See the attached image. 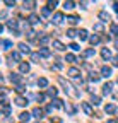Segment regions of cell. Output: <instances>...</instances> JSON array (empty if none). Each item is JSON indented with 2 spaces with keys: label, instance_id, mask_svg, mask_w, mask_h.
Masks as SVG:
<instances>
[{
  "label": "cell",
  "instance_id": "f546056e",
  "mask_svg": "<svg viewBox=\"0 0 118 123\" xmlns=\"http://www.w3.org/2000/svg\"><path fill=\"white\" fill-rule=\"evenodd\" d=\"M56 92H58V91H56L55 87H50V89H48V94H50V96H56Z\"/></svg>",
  "mask_w": 118,
  "mask_h": 123
},
{
  "label": "cell",
  "instance_id": "4dcf8cb0",
  "mask_svg": "<svg viewBox=\"0 0 118 123\" xmlns=\"http://www.w3.org/2000/svg\"><path fill=\"white\" fill-rule=\"evenodd\" d=\"M34 7V2H24V9H33Z\"/></svg>",
  "mask_w": 118,
  "mask_h": 123
},
{
  "label": "cell",
  "instance_id": "bcb514c9",
  "mask_svg": "<svg viewBox=\"0 0 118 123\" xmlns=\"http://www.w3.org/2000/svg\"><path fill=\"white\" fill-rule=\"evenodd\" d=\"M108 123H116V121H115V120H110V121H108Z\"/></svg>",
  "mask_w": 118,
  "mask_h": 123
},
{
  "label": "cell",
  "instance_id": "4316f807",
  "mask_svg": "<svg viewBox=\"0 0 118 123\" xmlns=\"http://www.w3.org/2000/svg\"><path fill=\"white\" fill-rule=\"evenodd\" d=\"M48 41H50V36H41V38H39V43H41V44H45V43H48Z\"/></svg>",
  "mask_w": 118,
  "mask_h": 123
},
{
  "label": "cell",
  "instance_id": "484cf974",
  "mask_svg": "<svg viewBox=\"0 0 118 123\" xmlns=\"http://www.w3.org/2000/svg\"><path fill=\"white\" fill-rule=\"evenodd\" d=\"M10 29H16L17 27V21H9V24H7Z\"/></svg>",
  "mask_w": 118,
  "mask_h": 123
},
{
  "label": "cell",
  "instance_id": "d590c367",
  "mask_svg": "<svg viewBox=\"0 0 118 123\" xmlns=\"http://www.w3.org/2000/svg\"><path fill=\"white\" fill-rule=\"evenodd\" d=\"M14 4H16L14 0H5V5H9V7H14Z\"/></svg>",
  "mask_w": 118,
  "mask_h": 123
},
{
  "label": "cell",
  "instance_id": "52a82bcc",
  "mask_svg": "<svg viewBox=\"0 0 118 123\" xmlns=\"http://www.w3.org/2000/svg\"><path fill=\"white\" fill-rule=\"evenodd\" d=\"M53 46H55V50H58V51H63V50H65V46H63L60 41H53Z\"/></svg>",
  "mask_w": 118,
  "mask_h": 123
},
{
  "label": "cell",
  "instance_id": "4fadbf2b",
  "mask_svg": "<svg viewBox=\"0 0 118 123\" xmlns=\"http://www.w3.org/2000/svg\"><path fill=\"white\" fill-rule=\"evenodd\" d=\"M19 68H21V72H22V74H26V72H29V63H21V65H19Z\"/></svg>",
  "mask_w": 118,
  "mask_h": 123
},
{
  "label": "cell",
  "instance_id": "ffe728a7",
  "mask_svg": "<svg viewBox=\"0 0 118 123\" xmlns=\"http://www.w3.org/2000/svg\"><path fill=\"white\" fill-rule=\"evenodd\" d=\"M39 55H41V56H50V50L41 48V50H39Z\"/></svg>",
  "mask_w": 118,
  "mask_h": 123
},
{
  "label": "cell",
  "instance_id": "ab89813d",
  "mask_svg": "<svg viewBox=\"0 0 118 123\" xmlns=\"http://www.w3.org/2000/svg\"><path fill=\"white\" fill-rule=\"evenodd\" d=\"M48 5H50V9H55L56 7V2H48Z\"/></svg>",
  "mask_w": 118,
  "mask_h": 123
},
{
  "label": "cell",
  "instance_id": "3957f363",
  "mask_svg": "<svg viewBox=\"0 0 118 123\" xmlns=\"http://www.w3.org/2000/svg\"><path fill=\"white\" fill-rule=\"evenodd\" d=\"M68 75L72 77V79H77V77L81 75V72H79L77 68H70V70H68Z\"/></svg>",
  "mask_w": 118,
  "mask_h": 123
},
{
  "label": "cell",
  "instance_id": "7c38bea8",
  "mask_svg": "<svg viewBox=\"0 0 118 123\" xmlns=\"http://www.w3.org/2000/svg\"><path fill=\"white\" fill-rule=\"evenodd\" d=\"M77 36H79V38H81L82 41H84V39H87V31H86V29L79 31V33H77Z\"/></svg>",
  "mask_w": 118,
  "mask_h": 123
},
{
  "label": "cell",
  "instance_id": "60d3db41",
  "mask_svg": "<svg viewBox=\"0 0 118 123\" xmlns=\"http://www.w3.org/2000/svg\"><path fill=\"white\" fill-rule=\"evenodd\" d=\"M94 29H96V31H103V26H101V24H96Z\"/></svg>",
  "mask_w": 118,
  "mask_h": 123
},
{
  "label": "cell",
  "instance_id": "8d00e7d4",
  "mask_svg": "<svg viewBox=\"0 0 118 123\" xmlns=\"http://www.w3.org/2000/svg\"><path fill=\"white\" fill-rule=\"evenodd\" d=\"M53 103H55V106H56V108H62V101H60V99H55Z\"/></svg>",
  "mask_w": 118,
  "mask_h": 123
},
{
  "label": "cell",
  "instance_id": "d6986e66",
  "mask_svg": "<svg viewBox=\"0 0 118 123\" xmlns=\"http://www.w3.org/2000/svg\"><path fill=\"white\" fill-rule=\"evenodd\" d=\"M21 120L22 121H29V120H31V115H29V113H21Z\"/></svg>",
  "mask_w": 118,
  "mask_h": 123
},
{
  "label": "cell",
  "instance_id": "5bb4252c",
  "mask_svg": "<svg viewBox=\"0 0 118 123\" xmlns=\"http://www.w3.org/2000/svg\"><path fill=\"white\" fill-rule=\"evenodd\" d=\"M10 60H16V62H21V55H19L17 51H14V53H10Z\"/></svg>",
  "mask_w": 118,
  "mask_h": 123
},
{
  "label": "cell",
  "instance_id": "9c48e42d",
  "mask_svg": "<svg viewBox=\"0 0 118 123\" xmlns=\"http://www.w3.org/2000/svg\"><path fill=\"white\" fill-rule=\"evenodd\" d=\"M33 116L34 118H43V111L39 110V108H34V110H33Z\"/></svg>",
  "mask_w": 118,
  "mask_h": 123
},
{
  "label": "cell",
  "instance_id": "7bdbcfd3",
  "mask_svg": "<svg viewBox=\"0 0 118 123\" xmlns=\"http://www.w3.org/2000/svg\"><path fill=\"white\" fill-rule=\"evenodd\" d=\"M115 10H116V12H118V2H116V4H115Z\"/></svg>",
  "mask_w": 118,
  "mask_h": 123
},
{
  "label": "cell",
  "instance_id": "d6a6232c",
  "mask_svg": "<svg viewBox=\"0 0 118 123\" xmlns=\"http://www.w3.org/2000/svg\"><path fill=\"white\" fill-rule=\"evenodd\" d=\"M89 41H91L93 44H98V43H99V38H98V36H93V38H89Z\"/></svg>",
  "mask_w": 118,
  "mask_h": 123
},
{
  "label": "cell",
  "instance_id": "8992f818",
  "mask_svg": "<svg viewBox=\"0 0 118 123\" xmlns=\"http://www.w3.org/2000/svg\"><path fill=\"white\" fill-rule=\"evenodd\" d=\"M101 74H103V77H110L111 75V68L110 67H103L101 68Z\"/></svg>",
  "mask_w": 118,
  "mask_h": 123
},
{
  "label": "cell",
  "instance_id": "e0dca14e",
  "mask_svg": "<svg viewBox=\"0 0 118 123\" xmlns=\"http://www.w3.org/2000/svg\"><path fill=\"white\" fill-rule=\"evenodd\" d=\"M29 22H31V24H38V22H39V17H38V15H34V14H33L31 17H29Z\"/></svg>",
  "mask_w": 118,
  "mask_h": 123
},
{
  "label": "cell",
  "instance_id": "603a6c76",
  "mask_svg": "<svg viewBox=\"0 0 118 123\" xmlns=\"http://www.w3.org/2000/svg\"><path fill=\"white\" fill-rule=\"evenodd\" d=\"M16 103H17V106H24V104H27V101H26V99H22V98H17V99H16Z\"/></svg>",
  "mask_w": 118,
  "mask_h": 123
},
{
  "label": "cell",
  "instance_id": "f6af8a7d",
  "mask_svg": "<svg viewBox=\"0 0 118 123\" xmlns=\"http://www.w3.org/2000/svg\"><path fill=\"white\" fill-rule=\"evenodd\" d=\"M2 80H4V77H2V74H0V82H2Z\"/></svg>",
  "mask_w": 118,
  "mask_h": 123
},
{
  "label": "cell",
  "instance_id": "9a60e30c",
  "mask_svg": "<svg viewBox=\"0 0 118 123\" xmlns=\"http://www.w3.org/2000/svg\"><path fill=\"white\" fill-rule=\"evenodd\" d=\"M10 80L16 82V84H19V82H21V77H19L17 74H12V75H10Z\"/></svg>",
  "mask_w": 118,
  "mask_h": 123
},
{
  "label": "cell",
  "instance_id": "f35d334b",
  "mask_svg": "<svg viewBox=\"0 0 118 123\" xmlns=\"http://www.w3.org/2000/svg\"><path fill=\"white\" fill-rule=\"evenodd\" d=\"M111 62H113V65H115V67H118V56H113Z\"/></svg>",
  "mask_w": 118,
  "mask_h": 123
},
{
  "label": "cell",
  "instance_id": "ac0fdd59",
  "mask_svg": "<svg viewBox=\"0 0 118 123\" xmlns=\"http://www.w3.org/2000/svg\"><path fill=\"white\" fill-rule=\"evenodd\" d=\"M99 77H101V75H98V74L94 72V74H91V77H89V80H91V82H98V80H99Z\"/></svg>",
  "mask_w": 118,
  "mask_h": 123
},
{
  "label": "cell",
  "instance_id": "b9f144b4",
  "mask_svg": "<svg viewBox=\"0 0 118 123\" xmlns=\"http://www.w3.org/2000/svg\"><path fill=\"white\" fill-rule=\"evenodd\" d=\"M7 17V12H0V19H5Z\"/></svg>",
  "mask_w": 118,
  "mask_h": 123
},
{
  "label": "cell",
  "instance_id": "7dc6e473",
  "mask_svg": "<svg viewBox=\"0 0 118 123\" xmlns=\"http://www.w3.org/2000/svg\"><path fill=\"white\" fill-rule=\"evenodd\" d=\"M2 29H4V27H2V24H0V33H2Z\"/></svg>",
  "mask_w": 118,
  "mask_h": 123
},
{
  "label": "cell",
  "instance_id": "277c9868",
  "mask_svg": "<svg viewBox=\"0 0 118 123\" xmlns=\"http://www.w3.org/2000/svg\"><path fill=\"white\" fill-rule=\"evenodd\" d=\"M111 89H113V84H111V82L105 84V87H103V94H110V92H111Z\"/></svg>",
  "mask_w": 118,
  "mask_h": 123
},
{
  "label": "cell",
  "instance_id": "83f0119b",
  "mask_svg": "<svg viewBox=\"0 0 118 123\" xmlns=\"http://www.w3.org/2000/svg\"><path fill=\"white\" fill-rule=\"evenodd\" d=\"M67 36H68V38H74V36H77V33H75L74 29H68V31H67Z\"/></svg>",
  "mask_w": 118,
  "mask_h": 123
},
{
  "label": "cell",
  "instance_id": "e575fe53",
  "mask_svg": "<svg viewBox=\"0 0 118 123\" xmlns=\"http://www.w3.org/2000/svg\"><path fill=\"white\" fill-rule=\"evenodd\" d=\"M70 48H72L74 51H77V50H81V48H79V44H75V43H72V44H70Z\"/></svg>",
  "mask_w": 118,
  "mask_h": 123
},
{
  "label": "cell",
  "instance_id": "cb8c5ba5",
  "mask_svg": "<svg viewBox=\"0 0 118 123\" xmlns=\"http://www.w3.org/2000/svg\"><path fill=\"white\" fill-rule=\"evenodd\" d=\"M110 29H111V33H113L115 36H118V26H116V24H111V27H110Z\"/></svg>",
  "mask_w": 118,
  "mask_h": 123
},
{
  "label": "cell",
  "instance_id": "7a4b0ae2",
  "mask_svg": "<svg viewBox=\"0 0 118 123\" xmlns=\"http://www.w3.org/2000/svg\"><path fill=\"white\" fill-rule=\"evenodd\" d=\"M99 19H103V22H108V21H110V14L105 12V10H101V12H99Z\"/></svg>",
  "mask_w": 118,
  "mask_h": 123
},
{
  "label": "cell",
  "instance_id": "ba28073f",
  "mask_svg": "<svg viewBox=\"0 0 118 123\" xmlns=\"http://www.w3.org/2000/svg\"><path fill=\"white\" fill-rule=\"evenodd\" d=\"M67 21H68V24H77V21H79V17H77V15H68V17H67Z\"/></svg>",
  "mask_w": 118,
  "mask_h": 123
},
{
  "label": "cell",
  "instance_id": "ee69618b",
  "mask_svg": "<svg viewBox=\"0 0 118 123\" xmlns=\"http://www.w3.org/2000/svg\"><path fill=\"white\" fill-rule=\"evenodd\" d=\"M115 46H116V50H118V39H116V41H115Z\"/></svg>",
  "mask_w": 118,
  "mask_h": 123
},
{
  "label": "cell",
  "instance_id": "f1b7e54d",
  "mask_svg": "<svg viewBox=\"0 0 118 123\" xmlns=\"http://www.w3.org/2000/svg\"><path fill=\"white\" fill-rule=\"evenodd\" d=\"M65 60H67V62H70V63H74V62H75V56H74V55H70V53H68Z\"/></svg>",
  "mask_w": 118,
  "mask_h": 123
},
{
  "label": "cell",
  "instance_id": "44dd1931",
  "mask_svg": "<svg viewBox=\"0 0 118 123\" xmlns=\"http://www.w3.org/2000/svg\"><path fill=\"white\" fill-rule=\"evenodd\" d=\"M38 86H39V87H46V86H48V80H46V79H39V80H38Z\"/></svg>",
  "mask_w": 118,
  "mask_h": 123
},
{
  "label": "cell",
  "instance_id": "836d02e7",
  "mask_svg": "<svg viewBox=\"0 0 118 123\" xmlns=\"http://www.w3.org/2000/svg\"><path fill=\"white\" fill-rule=\"evenodd\" d=\"M31 58H33V62H38V60H39V53H33Z\"/></svg>",
  "mask_w": 118,
  "mask_h": 123
},
{
  "label": "cell",
  "instance_id": "d4e9b609",
  "mask_svg": "<svg viewBox=\"0 0 118 123\" xmlns=\"http://www.w3.org/2000/svg\"><path fill=\"white\" fill-rule=\"evenodd\" d=\"M91 101H93V104H94V106H98L101 99H99V96H93V98H91Z\"/></svg>",
  "mask_w": 118,
  "mask_h": 123
},
{
  "label": "cell",
  "instance_id": "30bf717a",
  "mask_svg": "<svg viewBox=\"0 0 118 123\" xmlns=\"http://www.w3.org/2000/svg\"><path fill=\"white\" fill-rule=\"evenodd\" d=\"M101 56L105 58V60H108L110 56H111V53H110V50L108 48H103V51H101Z\"/></svg>",
  "mask_w": 118,
  "mask_h": 123
},
{
  "label": "cell",
  "instance_id": "2e32d148",
  "mask_svg": "<svg viewBox=\"0 0 118 123\" xmlns=\"http://www.w3.org/2000/svg\"><path fill=\"white\" fill-rule=\"evenodd\" d=\"M82 108H84V111H86L87 115H91V113H93V110H91V106L87 104V103H82Z\"/></svg>",
  "mask_w": 118,
  "mask_h": 123
},
{
  "label": "cell",
  "instance_id": "8fae6325",
  "mask_svg": "<svg viewBox=\"0 0 118 123\" xmlns=\"http://www.w3.org/2000/svg\"><path fill=\"white\" fill-rule=\"evenodd\" d=\"M19 50H21V53H29V46L24 44V43H21L19 44Z\"/></svg>",
  "mask_w": 118,
  "mask_h": 123
},
{
  "label": "cell",
  "instance_id": "5b68a950",
  "mask_svg": "<svg viewBox=\"0 0 118 123\" xmlns=\"http://www.w3.org/2000/svg\"><path fill=\"white\" fill-rule=\"evenodd\" d=\"M62 21H63V15L58 12V14H55V17H53V22L55 24H62Z\"/></svg>",
  "mask_w": 118,
  "mask_h": 123
},
{
  "label": "cell",
  "instance_id": "74e56055",
  "mask_svg": "<svg viewBox=\"0 0 118 123\" xmlns=\"http://www.w3.org/2000/svg\"><path fill=\"white\" fill-rule=\"evenodd\" d=\"M41 12H43V15H50V9H48V7H45Z\"/></svg>",
  "mask_w": 118,
  "mask_h": 123
},
{
  "label": "cell",
  "instance_id": "6da1fadb",
  "mask_svg": "<svg viewBox=\"0 0 118 123\" xmlns=\"http://www.w3.org/2000/svg\"><path fill=\"white\" fill-rule=\"evenodd\" d=\"M105 111H106L108 115H113V113L116 111V106H115V104H106V108H105Z\"/></svg>",
  "mask_w": 118,
  "mask_h": 123
},
{
  "label": "cell",
  "instance_id": "7402d4cb",
  "mask_svg": "<svg viewBox=\"0 0 118 123\" xmlns=\"http://www.w3.org/2000/svg\"><path fill=\"white\" fill-rule=\"evenodd\" d=\"M63 9H65V10L74 9V2H65V4H63Z\"/></svg>",
  "mask_w": 118,
  "mask_h": 123
},
{
  "label": "cell",
  "instance_id": "1f68e13d",
  "mask_svg": "<svg viewBox=\"0 0 118 123\" xmlns=\"http://www.w3.org/2000/svg\"><path fill=\"white\" fill-rule=\"evenodd\" d=\"M84 56H94V50H86L84 51Z\"/></svg>",
  "mask_w": 118,
  "mask_h": 123
}]
</instances>
